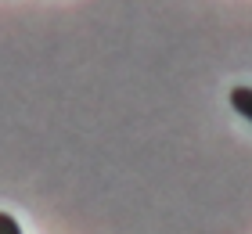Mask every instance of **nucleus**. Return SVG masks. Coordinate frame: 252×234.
<instances>
[{"label": "nucleus", "mask_w": 252, "mask_h": 234, "mask_svg": "<svg viewBox=\"0 0 252 234\" xmlns=\"http://www.w3.org/2000/svg\"><path fill=\"white\" fill-rule=\"evenodd\" d=\"M0 234H22L18 220H15V216H7V213H0Z\"/></svg>", "instance_id": "f03ea898"}, {"label": "nucleus", "mask_w": 252, "mask_h": 234, "mask_svg": "<svg viewBox=\"0 0 252 234\" xmlns=\"http://www.w3.org/2000/svg\"><path fill=\"white\" fill-rule=\"evenodd\" d=\"M231 104L238 115H245V119L252 123V87H234L231 90Z\"/></svg>", "instance_id": "f257e3e1"}]
</instances>
